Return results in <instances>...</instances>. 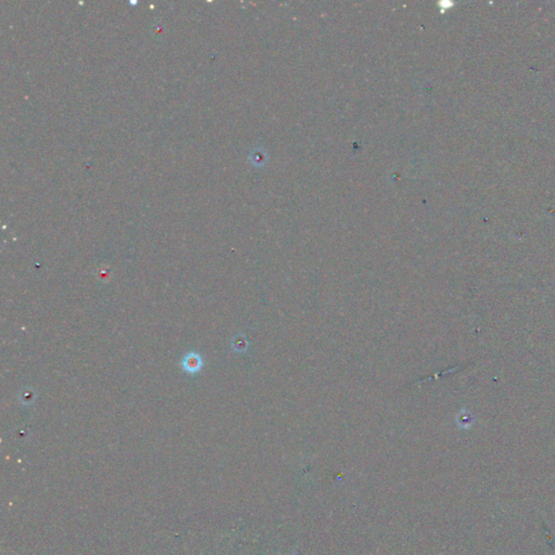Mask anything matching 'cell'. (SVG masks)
I'll use <instances>...</instances> for the list:
<instances>
[{"label": "cell", "instance_id": "1", "mask_svg": "<svg viewBox=\"0 0 555 555\" xmlns=\"http://www.w3.org/2000/svg\"><path fill=\"white\" fill-rule=\"evenodd\" d=\"M184 367H185V370L189 371L190 373H195V372H198L202 367L201 358L193 354L188 355L187 358H185L184 360Z\"/></svg>", "mask_w": 555, "mask_h": 555}]
</instances>
